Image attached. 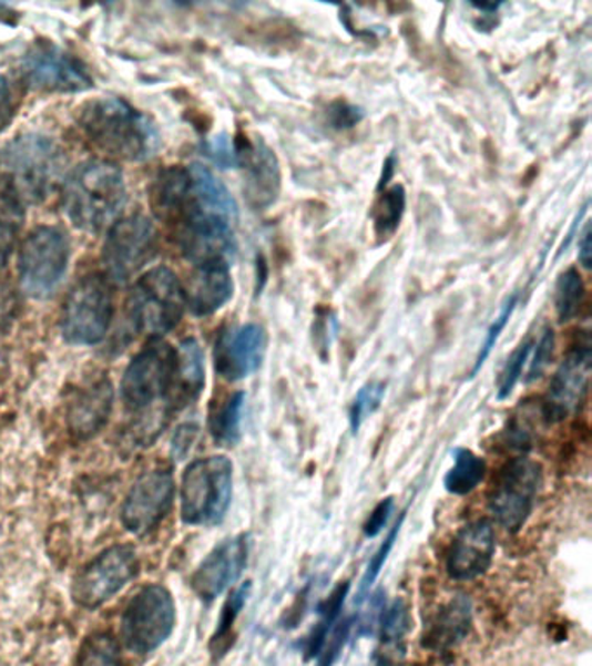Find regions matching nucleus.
I'll use <instances>...</instances> for the list:
<instances>
[{
	"mask_svg": "<svg viewBox=\"0 0 592 666\" xmlns=\"http://www.w3.org/2000/svg\"><path fill=\"white\" fill-rule=\"evenodd\" d=\"M79 125L98 150L125 162H144L161 150L155 122L121 98L89 101L79 112Z\"/></svg>",
	"mask_w": 592,
	"mask_h": 666,
	"instance_id": "nucleus-1",
	"label": "nucleus"
},
{
	"mask_svg": "<svg viewBox=\"0 0 592 666\" xmlns=\"http://www.w3.org/2000/svg\"><path fill=\"white\" fill-rule=\"evenodd\" d=\"M127 202L124 174L109 160L76 165L63 183L64 214L76 229L100 233L119 219Z\"/></svg>",
	"mask_w": 592,
	"mask_h": 666,
	"instance_id": "nucleus-2",
	"label": "nucleus"
},
{
	"mask_svg": "<svg viewBox=\"0 0 592 666\" xmlns=\"http://www.w3.org/2000/svg\"><path fill=\"white\" fill-rule=\"evenodd\" d=\"M64 156L52 137L29 132L0 150V189L23 207L44 202L63 174Z\"/></svg>",
	"mask_w": 592,
	"mask_h": 666,
	"instance_id": "nucleus-3",
	"label": "nucleus"
},
{
	"mask_svg": "<svg viewBox=\"0 0 592 666\" xmlns=\"http://www.w3.org/2000/svg\"><path fill=\"white\" fill-rule=\"evenodd\" d=\"M181 521L188 526H217L233 499V462L225 455L193 460L181 479Z\"/></svg>",
	"mask_w": 592,
	"mask_h": 666,
	"instance_id": "nucleus-4",
	"label": "nucleus"
},
{
	"mask_svg": "<svg viewBox=\"0 0 592 666\" xmlns=\"http://www.w3.org/2000/svg\"><path fill=\"white\" fill-rule=\"evenodd\" d=\"M184 288L173 269L156 266L140 276L127 299L129 321L137 334L153 340L165 336L183 319Z\"/></svg>",
	"mask_w": 592,
	"mask_h": 666,
	"instance_id": "nucleus-5",
	"label": "nucleus"
},
{
	"mask_svg": "<svg viewBox=\"0 0 592 666\" xmlns=\"http://www.w3.org/2000/svg\"><path fill=\"white\" fill-rule=\"evenodd\" d=\"M70 239L57 226H39L21 244L18 276L21 290L33 300H48L57 294L69 271Z\"/></svg>",
	"mask_w": 592,
	"mask_h": 666,
	"instance_id": "nucleus-6",
	"label": "nucleus"
},
{
	"mask_svg": "<svg viewBox=\"0 0 592 666\" xmlns=\"http://www.w3.org/2000/svg\"><path fill=\"white\" fill-rule=\"evenodd\" d=\"M176 627L173 594L159 583L136 592L122 615V641L136 655H149L171 637Z\"/></svg>",
	"mask_w": 592,
	"mask_h": 666,
	"instance_id": "nucleus-7",
	"label": "nucleus"
},
{
	"mask_svg": "<svg viewBox=\"0 0 592 666\" xmlns=\"http://www.w3.org/2000/svg\"><path fill=\"white\" fill-rule=\"evenodd\" d=\"M112 319L113 296L109 279L84 276L64 300L61 334L73 346H96L109 334Z\"/></svg>",
	"mask_w": 592,
	"mask_h": 666,
	"instance_id": "nucleus-8",
	"label": "nucleus"
},
{
	"mask_svg": "<svg viewBox=\"0 0 592 666\" xmlns=\"http://www.w3.org/2000/svg\"><path fill=\"white\" fill-rule=\"evenodd\" d=\"M541 486V463L523 455L509 460L489 495V511L496 523L509 533H518L532 515Z\"/></svg>",
	"mask_w": 592,
	"mask_h": 666,
	"instance_id": "nucleus-9",
	"label": "nucleus"
},
{
	"mask_svg": "<svg viewBox=\"0 0 592 666\" xmlns=\"http://www.w3.org/2000/svg\"><path fill=\"white\" fill-rule=\"evenodd\" d=\"M140 573L133 545H113L89 561L72 583V598L84 609H96L115 597Z\"/></svg>",
	"mask_w": 592,
	"mask_h": 666,
	"instance_id": "nucleus-10",
	"label": "nucleus"
},
{
	"mask_svg": "<svg viewBox=\"0 0 592 666\" xmlns=\"http://www.w3.org/2000/svg\"><path fill=\"white\" fill-rule=\"evenodd\" d=\"M177 221H180L177 239H180L181 252L190 263L195 264L196 268H204V266L232 268L238 250L232 223L208 214L190 202Z\"/></svg>",
	"mask_w": 592,
	"mask_h": 666,
	"instance_id": "nucleus-11",
	"label": "nucleus"
},
{
	"mask_svg": "<svg viewBox=\"0 0 592 666\" xmlns=\"http://www.w3.org/2000/svg\"><path fill=\"white\" fill-rule=\"evenodd\" d=\"M156 232L143 214L116 219L103 247V266L110 281L125 284L155 257Z\"/></svg>",
	"mask_w": 592,
	"mask_h": 666,
	"instance_id": "nucleus-12",
	"label": "nucleus"
},
{
	"mask_svg": "<svg viewBox=\"0 0 592 666\" xmlns=\"http://www.w3.org/2000/svg\"><path fill=\"white\" fill-rule=\"evenodd\" d=\"M21 75L35 91L70 94L92 89V76L79 58L49 40L37 42L21 61Z\"/></svg>",
	"mask_w": 592,
	"mask_h": 666,
	"instance_id": "nucleus-13",
	"label": "nucleus"
},
{
	"mask_svg": "<svg viewBox=\"0 0 592 666\" xmlns=\"http://www.w3.org/2000/svg\"><path fill=\"white\" fill-rule=\"evenodd\" d=\"M176 349L155 339L125 368L121 395L125 407L141 410L165 398L173 380Z\"/></svg>",
	"mask_w": 592,
	"mask_h": 666,
	"instance_id": "nucleus-14",
	"label": "nucleus"
},
{
	"mask_svg": "<svg viewBox=\"0 0 592 666\" xmlns=\"http://www.w3.org/2000/svg\"><path fill=\"white\" fill-rule=\"evenodd\" d=\"M176 484L171 472H144L129 490L122 505V524L129 533L146 536L164 521L173 508Z\"/></svg>",
	"mask_w": 592,
	"mask_h": 666,
	"instance_id": "nucleus-15",
	"label": "nucleus"
},
{
	"mask_svg": "<svg viewBox=\"0 0 592 666\" xmlns=\"http://www.w3.org/2000/svg\"><path fill=\"white\" fill-rule=\"evenodd\" d=\"M248 552H251V540L245 533L229 536L217 543L193 573L192 588L196 597L204 603H213L232 588L244 575Z\"/></svg>",
	"mask_w": 592,
	"mask_h": 666,
	"instance_id": "nucleus-16",
	"label": "nucleus"
},
{
	"mask_svg": "<svg viewBox=\"0 0 592 666\" xmlns=\"http://www.w3.org/2000/svg\"><path fill=\"white\" fill-rule=\"evenodd\" d=\"M589 377H591V344L585 340L570 351L552 377L548 398L542 403L548 426L563 422L567 417L581 410L588 398Z\"/></svg>",
	"mask_w": 592,
	"mask_h": 666,
	"instance_id": "nucleus-17",
	"label": "nucleus"
},
{
	"mask_svg": "<svg viewBox=\"0 0 592 666\" xmlns=\"http://www.w3.org/2000/svg\"><path fill=\"white\" fill-rule=\"evenodd\" d=\"M265 328L257 324L242 325L221 331L214 349V367L223 379L229 382L247 379L259 370L265 359Z\"/></svg>",
	"mask_w": 592,
	"mask_h": 666,
	"instance_id": "nucleus-18",
	"label": "nucleus"
},
{
	"mask_svg": "<svg viewBox=\"0 0 592 666\" xmlns=\"http://www.w3.org/2000/svg\"><path fill=\"white\" fill-rule=\"evenodd\" d=\"M496 555V531L489 519H478L457 531L447 554V573L456 582H472L490 570Z\"/></svg>",
	"mask_w": 592,
	"mask_h": 666,
	"instance_id": "nucleus-19",
	"label": "nucleus"
},
{
	"mask_svg": "<svg viewBox=\"0 0 592 666\" xmlns=\"http://www.w3.org/2000/svg\"><path fill=\"white\" fill-rule=\"evenodd\" d=\"M238 144V141H236ZM241 150V165L247 167L248 202L254 208L272 207L280 195L282 174L280 164L275 152L263 141L251 144H238Z\"/></svg>",
	"mask_w": 592,
	"mask_h": 666,
	"instance_id": "nucleus-20",
	"label": "nucleus"
},
{
	"mask_svg": "<svg viewBox=\"0 0 592 666\" xmlns=\"http://www.w3.org/2000/svg\"><path fill=\"white\" fill-rule=\"evenodd\" d=\"M205 388V356L198 340L188 337L181 340L176 348L173 380L169 388V403L174 408H184L195 403Z\"/></svg>",
	"mask_w": 592,
	"mask_h": 666,
	"instance_id": "nucleus-21",
	"label": "nucleus"
},
{
	"mask_svg": "<svg viewBox=\"0 0 592 666\" xmlns=\"http://www.w3.org/2000/svg\"><path fill=\"white\" fill-rule=\"evenodd\" d=\"M472 627V604L468 595H456L438 609L428 625L422 646L443 653L468 638Z\"/></svg>",
	"mask_w": 592,
	"mask_h": 666,
	"instance_id": "nucleus-22",
	"label": "nucleus"
},
{
	"mask_svg": "<svg viewBox=\"0 0 592 666\" xmlns=\"http://www.w3.org/2000/svg\"><path fill=\"white\" fill-rule=\"evenodd\" d=\"M233 279L226 266H204L196 268L190 281L188 290H184L186 308L198 318L214 315L233 297Z\"/></svg>",
	"mask_w": 592,
	"mask_h": 666,
	"instance_id": "nucleus-23",
	"label": "nucleus"
},
{
	"mask_svg": "<svg viewBox=\"0 0 592 666\" xmlns=\"http://www.w3.org/2000/svg\"><path fill=\"white\" fill-rule=\"evenodd\" d=\"M188 172L190 204L235 224L238 221V205L223 181L217 180L214 172L202 164L190 165Z\"/></svg>",
	"mask_w": 592,
	"mask_h": 666,
	"instance_id": "nucleus-24",
	"label": "nucleus"
},
{
	"mask_svg": "<svg viewBox=\"0 0 592 666\" xmlns=\"http://www.w3.org/2000/svg\"><path fill=\"white\" fill-rule=\"evenodd\" d=\"M190 199L188 167H167L156 174L150 192L153 212L164 221L180 217Z\"/></svg>",
	"mask_w": 592,
	"mask_h": 666,
	"instance_id": "nucleus-25",
	"label": "nucleus"
},
{
	"mask_svg": "<svg viewBox=\"0 0 592 666\" xmlns=\"http://www.w3.org/2000/svg\"><path fill=\"white\" fill-rule=\"evenodd\" d=\"M112 403L113 392L109 382L96 383L85 391L70 411V429L73 434L88 439L100 432L109 420Z\"/></svg>",
	"mask_w": 592,
	"mask_h": 666,
	"instance_id": "nucleus-26",
	"label": "nucleus"
},
{
	"mask_svg": "<svg viewBox=\"0 0 592 666\" xmlns=\"http://www.w3.org/2000/svg\"><path fill=\"white\" fill-rule=\"evenodd\" d=\"M349 591H351V583L340 582L325 598L324 603L318 606L317 625L313 627L308 637L305 638V644H303V653H305L308 662L309 659H317L320 655L325 641H327L328 635H330L333 628L336 627V623L339 622L340 615H343Z\"/></svg>",
	"mask_w": 592,
	"mask_h": 666,
	"instance_id": "nucleus-27",
	"label": "nucleus"
},
{
	"mask_svg": "<svg viewBox=\"0 0 592 666\" xmlns=\"http://www.w3.org/2000/svg\"><path fill=\"white\" fill-rule=\"evenodd\" d=\"M244 408L245 392L236 391L208 413V432L217 447L232 448L241 443Z\"/></svg>",
	"mask_w": 592,
	"mask_h": 666,
	"instance_id": "nucleus-28",
	"label": "nucleus"
},
{
	"mask_svg": "<svg viewBox=\"0 0 592 666\" xmlns=\"http://www.w3.org/2000/svg\"><path fill=\"white\" fill-rule=\"evenodd\" d=\"M487 462L468 448H456L453 465L445 474L443 486L450 495L466 496L483 483Z\"/></svg>",
	"mask_w": 592,
	"mask_h": 666,
	"instance_id": "nucleus-29",
	"label": "nucleus"
},
{
	"mask_svg": "<svg viewBox=\"0 0 592 666\" xmlns=\"http://www.w3.org/2000/svg\"><path fill=\"white\" fill-rule=\"evenodd\" d=\"M23 221V205L14 196L0 189V271L8 266L14 254Z\"/></svg>",
	"mask_w": 592,
	"mask_h": 666,
	"instance_id": "nucleus-30",
	"label": "nucleus"
},
{
	"mask_svg": "<svg viewBox=\"0 0 592 666\" xmlns=\"http://www.w3.org/2000/svg\"><path fill=\"white\" fill-rule=\"evenodd\" d=\"M405 207H407V193H405L401 184L386 189L380 195L376 211H374V229H376L377 238L380 242L391 238L397 233V229L400 228Z\"/></svg>",
	"mask_w": 592,
	"mask_h": 666,
	"instance_id": "nucleus-31",
	"label": "nucleus"
},
{
	"mask_svg": "<svg viewBox=\"0 0 592 666\" xmlns=\"http://www.w3.org/2000/svg\"><path fill=\"white\" fill-rule=\"evenodd\" d=\"M585 299V285L579 269L570 268L558 278L557 294H554V306H557L560 324L572 321Z\"/></svg>",
	"mask_w": 592,
	"mask_h": 666,
	"instance_id": "nucleus-32",
	"label": "nucleus"
},
{
	"mask_svg": "<svg viewBox=\"0 0 592 666\" xmlns=\"http://www.w3.org/2000/svg\"><path fill=\"white\" fill-rule=\"evenodd\" d=\"M537 407H530V404H524V407L520 408V413L512 417L508 422V428H506V443L511 450L521 451V453H527V451L532 450L533 441L537 438V429L541 423H545L544 411L537 413L535 419H532L533 413H535Z\"/></svg>",
	"mask_w": 592,
	"mask_h": 666,
	"instance_id": "nucleus-33",
	"label": "nucleus"
},
{
	"mask_svg": "<svg viewBox=\"0 0 592 666\" xmlns=\"http://www.w3.org/2000/svg\"><path fill=\"white\" fill-rule=\"evenodd\" d=\"M76 666H122L121 646L109 632L89 635L76 656Z\"/></svg>",
	"mask_w": 592,
	"mask_h": 666,
	"instance_id": "nucleus-34",
	"label": "nucleus"
},
{
	"mask_svg": "<svg viewBox=\"0 0 592 666\" xmlns=\"http://www.w3.org/2000/svg\"><path fill=\"white\" fill-rule=\"evenodd\" d=\"M412 628V616H410L409 604L404 598H395L391 604L382 607L380 613L379 631L380 641L386 646H398L409 635Z\"/></svg>",
	"mask_w": 592,
	"mask_h": 666,
	"instance_id": "nucleus-35",
	"label": "nucleus"
},
{
	"mask_svg": "<svg viewBox=\"0 0 592 666\" xmlns=\"http://www.w3.org/2000/svg\"><path fill=\"white\" fill-rule=\"evenodd\" d=\"M251 591H253V583H242L241 587H236L232 594L226 598L225 606L221 611L220 623H217L216 634L213 637V650L214 653H225V643L232 635L233 625H235L236 618L241 615L245 604H247L248 597H251Z\"/></svg>",
	"mask_w": 592,
	"mask_h": 666,
	"instance_id": "nucleus-36",
	"label": "nucleus"
},
{
	"mask_svg": "<svg viewBox=\"0 0 592 666\" xmlns=\"http://www.w3.org/2000/svg\"><path fill=\"white\" fill-rule=\"evenodd\" d=\"M405 518H407V512H401L400 519H398L395 526L389 530L388 536H386L385 542L380 543L379 549L374 552L372 557L368 561L367 570H365L364 578H361L360 585H358V597L357 603L361 604L370 594V588H372L374 583L379 578L380 571L385 570V564L388 563L389 554H391L392 549L397 545L398 536H400L401 526H404Z\"/></svg>",
	"mask_w": 592,
	"mask_h": 666,
	"instance_id": "nucleus-37",
	"label": "nucleus"
},
{
	"mask_svg": "<svg viewBox=\"0 0 592 666\" xmlns=\"http://www.w3.org/2000/svg\"><path fill=\"white\" fill-rule=\"evenodd\" d=\"M386 386L382 382H368L358 391L349 407V429L353 434H358L361 426L379 410L385 401Z\"/></svg>",
	"mask_w": 592,
	"mask_h": 666,
	"instance_id": "nucleus-38",
	"label": "nucleus"
},
{
	"mask_svg": "<svg viewBox=\"0 0 592 666\" xmlns=\"http://www.w3.org/2000/svg\"><path fill=\"white\" fill-rule=\"evenodd\" d=\"M518 306V294H512L508 300H506L504 306H502L501 312L493 319L492 325H490L489 330H487V336H484L483 344H481L480 352H478L477 361L472 365L471 373L469 377L474 379L478 376V371L483 368V365L487 363V359L492 355L493 349H496L497 342L501 339L502 331L508 327L509 319L512 318V312L517 309Z\"/></svg>",
	"mask_w": 592,
	"mask_h": 666,
	"instance_id": "nucleus-39",
	"label": "nucleus"
},
{
	"mask_svg": "<svg viewBox=\"0 0 592 666\" xmlns=\"http://www.w3.org/2000/svg\"><path fill=\"white\" fill-rule=\"evenodd\" d=\"M532 349V340H524L509 356L508 363H506L504 370H502L501 379L497 383V399L499 401L508 399L512 395V391H514V388H517V383L520 382L521 376H523L524 365L529 363Z\"/></svg>",
	"mask_w": 592,
	"mask_h": 666,
	"instance_id": "nucleus-40",
	"label": "nucleus"
},
{
	"mask_svg": "<svg viewBox=\"0 0 592 666\" xmlns=\"http://www.w3.org/2000/svg\"><path fill=\"white\" fill-rule=\"evenodd\" d=\"M353 627H355V616L340 618L336 623V627L333 628L327 641H325L324 647H321L320 655L317 658V666H334L339 662L343 649H345L349 637H351Z\"/></svg>",
	"mask_w": 592,
	"mask_h": 666,
	"instance_id": "nucleus-41",
	"label": "nucleus"
},
{
	"mask_svg": "<svg viewBox=\"0 0 592 666\" xmlns=\"http://www.w3.org/2000/svg\"><path fill=\"white\" fill-rule=\"evenodd\" d=\"M554 346H557L554 331H552V328H544L541 339L533 346L535 352H533L532 361H530L529 373H527L524 382H537V380H541L544 377L545 370L551 365L552 356H554Z\"/></svg>",
	"mask_w": 592,
	"mask_h": 666,
	"instance_id": "nucleus-42",
	"label": "nucleus"
},
{
	"mask_svg": "<svg viewBox=\"0 0 592 666\" xmlns=\"http://www.w3.org/2000/svg\"><path fill=\"white\" fill-rule=\"evenodd\" d=\"M337 336V316L330 309H318L313 324V344L318 356L327 361L328 351Z\"/></svg>",
	"mask_w": 592,
	"mask_h": 666,
	"instance_id": "nucleus-43",
	"label": "nucleus"
},
{
	"mask_svg": "<svg viewBox=\"0 0 592 666\" xmlns=\"http://www.w3.org/2000/svg\"><path fill=\"white\" fill-rule=\"evenodd\" d=\"M207 155L221 168H235L241 165V150L228 134H220L207 143Z\"/></svg>",
	"mask_w": 592,
	"mask_h": 666,
	"instance_id": "nucleus-44",
	"label": "nucleus"
},
{
	"mask_svg": "<svg viewBox=\"0 0 592 666\" xmlns=\"http://www.w3.org/2000/svg\"><path fill=\"white\" fill-rule=\"evenodd\" d=\"M392 512H395V499L386 496V499L380 500L376 508H374V511L368 514L367 521H365L364 535L367 539L379 536L385 531V527L388 526Z\"/></svg>",
	"mask_w": 592,
	"mask_h": 666,
	"instance_id": "nucleus-45",
	"label": "nucleus"
},
{
	"mask_svg": "<svg viewBox=\"0 0 592 666\" xmlns=\"http://www.w3.org/2000/svg\"><path fill=\"white\" fill-rule=\"evenodd\" d=\"M328 124L337 131H346V129L355 127L364 120V112L353 104L345 101H337L328 109Z\"/></svg>",
	"mask_w": 592,
	"mask_h": 666,
	"instance_id": "nucleus-46",
	"label": "nucleus"
},
{
	"mask_svg": "<svg viewBox=\"0 0 592 666\" xmlns=\"http://www.w3.org/2000/svg\"><path fill=\"white\" fill-rule=\"evenodd\" d=\"M18 94L17 88L9 76L0 75V132L11 125L12 119L17 116Z\"/></svg>",
	"mask_w": 592,
	"mask_h": 666,
	"instance_id": "nucleus-47",
	"label": "nucleus"
},
{
	"mask_svg": "<svg viewBox=\"0 0 592 666\" xmlns=\"http://www.w3.org/2000/svg\"><path fill=\"white\" fill-rule=\"evenodd\" d=\"M196 438H198V426L190 422L180 426L173 438L174 457L177 460H183L184 457L188 455L193 444H195Z\"/></svg>",
	"mask_w": 592,
	"mask_h": 666,
	"instance_id": "nucleus-48",
	"label": "nucleus"
},
{
	"mask_svg": "<svg viewBox=\"0 0 592 666\" xmlns=\"http://www.w3.org/2000/svg\"><path fill=\"white\" fill-rule=\"evenodd\" d=\"M579 260L585 269L591 268L592 263V245H591V226H585L579 242Z\"/></svg>",
	"mask_w": 592,
	"mask_h": 666,
	"instance_id": "nucleus-49",
	"label": "nucleus"
},
{
	"mask_svg": "<svg viewBox=\"0 0 592 666\" xmlns=\"http://www.w3.org/2000/svg\"><path fill=\"white\" fill-rule=\"evenodd\" d=\"M395 167H397V156L389 155L385 165H382V174H380L379 184H377V192H382L388 186L389 181L395 176Z\"/></svg>",
	"mask_w": 592,
	"mask_h": 666,
	"instance_id": "nucleus-50",
	"label": "nucleus"
},
{
	"mask_svg": "<svg viewBox=\"0 0 592 666\" xmlns=\"http://www.w3.org/2000/svg\"><path fill=\"white\" fill-rule=\"evenodd\" d=\"M17 20V11L9 6L0 4V23L12 24Z\"/></svg>",
	"mask_w": 592,
	"mask_h": 666,
	"instance_id": "nucleus-51",
	"label": "nucleus"
},
{
	"mask_svg": "<svg viewBox=\"0 0 592 666\" xmlns=\"http://www.w3.org/2000/svg\"><path fill=\"white\" fill-rule=\"evenodd\" d=\"M374 666H395V663L388 658V656H377L376 662H374Z\"/></svg>",
	"mask_w": 592,
	"mask_h": 666,
	"instance_id": "nucleus-52",
	"label": "nucleus"
}]
</instances>
